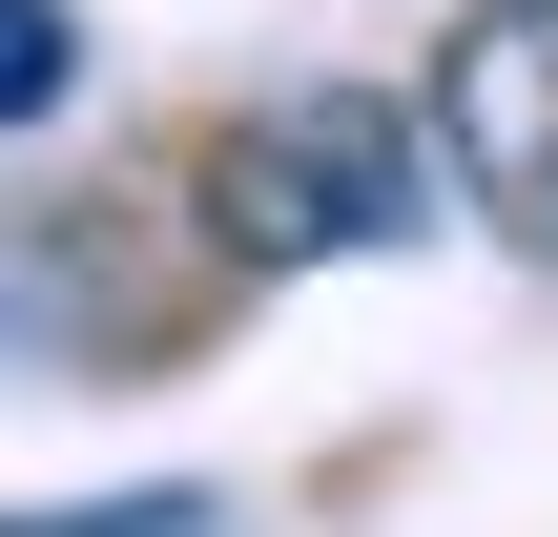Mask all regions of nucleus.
I'll list each match as a JSON object with an SVG mask.
<instances>
[{
	"instance_id": "obj_1",
	"label": "nucleus",
	"mask_w": 558,
	"mask_h": 537,
	"mask_svg": "<svg viewBox=\"0 0 558 537\" xmlns=\"http://www.w3.org/2000/svg\"><path fill=\"white\" fill-rule=\"evenodd\" d=\"M207 228H228L248 269L414 248V228H435V145H414V103H373V83H290V103H248V124L207 145Z\"/></svg>"
},
{
	"instance_id": "obj_2",
	"label": "nucleus",
	"mask_w": 558,
	"mask_h": 537,
	"mask_svg": "<svg viewBox=\"0 0 558 537\" xmlns=\"http://www.w3.org/2000/svg\"><path fill=\"white\" fill-rule=\"evenodd\" d=\"M414 145H435V166L518 228V248H558V0H476V21L435 41Z\"/></svg>"
},
{
	"instance_id": "obj_3",
	"label": "nucleus",
	"mask_w": 558,
	"mask_h": 537,
	"mask_svg": "<svg viewBox=\"0 0 558 537\" xmlns=\"http://www.w3.org/2000/svg\"><path fill=\"white\" fill-rule=\"evenodd\" d=\"M62 83H83V21L62 0H0V124H41Z\"/></svg>"
}]
</instances>
